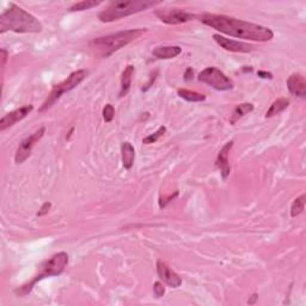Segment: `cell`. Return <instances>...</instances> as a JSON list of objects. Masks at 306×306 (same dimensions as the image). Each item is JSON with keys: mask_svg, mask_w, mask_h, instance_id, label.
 <instances>
[{"mask_svg": "<svg viewBox=\"0 0 306 306\" xmlns=\"http://www.w3.org/2000/svg\"><path fill=\"white\" fill-rule=\"evenodd\" d=\"M199 18L205 26L211 27L212 29L232 37L255 42H268L274 38V33L269 28L234 18V17L204 13V15L199 16Z\"/></svg>", "mask_w": 306, "mask_h": 306, "instance_id": "cell-1", "label": "cell"}, {"mask_svg": "<svg viewBox=\"0 0 306 306\" xmlns=\"http://www.w3.org/2000/svg\"><path fill=\"white\" fill-rule=\"evenodd\" d=\"M43 27L36 17L16 4H10L0 16V34L13 31L17 34H37Z\"/></svg>", "mask_w": 306, "mask_h": 306, "instance_id": "cell-2", "label": "cell"}, {"mask_svg": "<svg viewBox=\"0 0 306 306\" xmlns=\"http://www.w3.org/2000/svg\"><path fill=\"white\" fill-rule=\"evenodd\" d=\"M147 29H128L119 33L106 35V36L97 37L89 43V47L96 55L101 58H109L114 53L119 51L130 42L138 40L146 33Z\"/></svg>", "mask_w": 306, "mask_h": 306, "instance_id": "cell-3", "label": "cell"}, {"mask_svg": "<svg viewBox=\"0 0 306 306\" xmlns=\"http://www.w3.org/2000/svg\"><path fill=\"white\" fill-rule=\"evenodd\" d=\"M69 255L66 252H58V254L53 255L51 258L45 261L42 265L40 266V270H38L37 275L34 276V279L30 281V282H27L23 286H20L15 290L16 295L18 297H24V295L29 294L35 285H36L38 281L46 279V277H51V276H59L65 272L67 265H69Z\"/></svg>", "mask_w": 306, "mask_h": 306, "instance_id": "cell-4", "label": "cell"}, {"mask_svg": "<svg viewBox=\"0 0 306 306\" xmlns=\"http://www.w3.org/2000/svg\"><path fill=\"white\" fill-rule=\"evenodd\" d=\"M159 2H113L104 11L99 13L98 18L103 23H110L124 17L146 11L149 8L159 5Z\"/></svg>", "mask_w": 306, "mask_h": 306, "instance_id": "cell-5", "label": "cell"}, {"mask_svg": "<svg viewBox=\"0 0 306 306\" xmlns=\"http://www.w3.org/2000/svg\"><path fill=\"white\" fill-rule=\"evenodd\" d=\"M88 74H89V72L86 70L74 71V72L71 73L65 80L61 81V83L54 85L52 89L51 94H49L47 99L43 102V104L41 105V108L38 109V112L43 113V112H46V110H48L56 101H58L60 97H61L63 94L72 91L73 89H76L80 83H83V81L86 79Z\"/></svg>", "mask_w": 306, "mask_h": 306, "instance_id": "cell-6", "label": "cell"}, {"mask_svg": "<svg viewBox=\"0 0 306 306\" xmlns=\"http://www.w3.org/2000/svg\"><path fill=\"white\" fill-rule=\"evenodd\" d=\"M198 79L201 83H205L218 91L232 90L234 84L225 73L216 69V67H207L199 73Z\"/></svg>", "mask_w": 306, "mask_h": 306, "instance_id": "cell-7", "label": "cell"}, {"mask_svg": "<svg viewBox=\"0 0 306 306\" xmlns=\"http://www.w3.org/2000/svg\"><path fill=\"white\" fill-rule=\"evenodd\" d=\"M156 16L162 20L163 23L176 26V24H184L191 20L199 18L198 15L191 12H187L181 9H164L156 11Z\"/></svg>", "mask_w": 306, "mask_h": 306, "instance_id": "cell-8", "label": "cell"}, {"mask_svg": "<svg viewBox=\"0 0 306 306\" xmlns=\"http://www.w3.org/2000/svg\"><path fill=\"white\" fill-rule=\"evenodd\" d=\"M45 133H46V127L43 126V127L38 128L35 133H33L31 135H29V137L23 139V140L20 141L18 148H17V151H16V156H15L16 164H22V163L26 162L27 159L30 157L34 146L36 145L42 138H43Z\"/></svg>", "mask_w": 306, "mask_h": 306, "instance_id": "cell-9", "label": "cell"}, {"mask_svg": "<svg viewBox=\"0 0 306 306\" xmlns=\"http://www.w3.org/2000/svg\"><path fill=\"white\" fill-rule=\"evenodd\" d=\"M33 109L34 105L27 104L20 106L18 109L13 110L11 113L6 114V115L3 116L2 120H0V132H4L5 129H8V128L12 127L13 124H16L17 122H19V121L26 119V117L33 112Z\"/></svg>", "mask_w": 306, "mask_h": 306, "instance_id": "cell-10", "label": "cell"}, {"mask_svg": "<svg viewBox=\"0 0 306 306\" xmlns=\"http://www.w3.org/2000/svg\"><path fill=\"white\" fill-rule=\"evenodd\" d=\"M212 37H213V40H214L216 43L220 46V47L224 48L227 52L251 53L252 51H254V47H252L251 45L245 43V42L231 40V38H227L220 34H214Z\"/></svg>", "mask_w": 306, "mask_h": 306, "instance_id": "cell-11", "label": "cell"}, {"mask_svg": "<svg viewBox=\"0 0 306 306\" xmlns=\"http://www.w3.org/2000/svg\"><path fill=\"white\" fill-rule=\"evenodd\" d=\"M157 274L163 282L169 285L170 287L177 288L182 285V279L179 274H176L172 269H170L166 263L163 261L157 262Z\"/></svg>", "mask_w": 306, "mask_h": 306, "instance_id": "cell-12", "label": "cell"}, {"mask_svg": "<svg viewBox=\"0 0 306 306\" xmlns=\"http://www.w3.org/2000/svg\"><path fill=\"white\" fill-rule=\"evenodd\" d=\"M232 147H233V140L226 142V144L222 147V149L219 151L218 157H216V161H215V166L220 170V173H222L224 180H226L227 177L230 176V172H231L229 153Z\"/></svg>", "mask_w": 306, "mask_h": 306, "instance_id": "cell-13", "label": "cell"}, {"mask_svg": "<svg viewBox=\"0 0 306 306\" xmlns=\"http://www.w3.org/2000/svg\"><path fill=\"white\" fill-rule=\"evenodd\" d=\"M287 88L292 96L295 97L305 98L306 97V80L302 74L293 73L288 77L287 79Z\"/></svg>", "mask_w": 306, "mask_h": 306, "instance_id": "cell-14", "label": "cell"}, {"mask_svg": "<svg viewBox=\"0 0 306 306\" xmlns=\"http://www.w3.org/2000/svg\"><path fill=\"white\" fill-rule=\"evenodd\" d=\"M182 53V48L179 46H161L153 49L152 54L157 59H173Z\"/></svg>", "mask_w": 306, "mask_h": 306, "instance_id": "cell-15", "label": "cell"}, {"mask_svg": "<svg viewBox=\"0 0 306 306\" xmlns=\"http://www.w3.org/2000/svg\"><path fill=\"white\" fill-rule=\"evenodd\" d=\"M121 157H122V165L126 170H130L134 165L135 149L130 142H123L121 145Z\"/></svg>", "mask_w": 306, "mask_h": 306, "instance_id": "cell-16", "label": "cell"}, {"mask_svg": "<svg viewBox=\"0 0 306 306\" xmlns=\"http://www.w3.org/2000/svg\"><path fill=\"white\" fill-rule=\"evenodd\" d=\"M135 73V69L133 65H128L121 76V89H120V97H124L127 96L128 92L130 90L132 80H133V76Z\"/></svg>", "mask_w": 306, "mask_h": 306, "instance_id": "cell-17", "label": "cell"}, {"mask_svg": "<svg viewBox=\"0 0 306 306\" xmlns=\"http://www.w3.org/2000/svg\"><path fill=\"white\" fill-rule=\"evenodd\" d=\"M252 110H254V104H251V103H241V104H238L236 108H234L232 115H231L230 123L236 124L237 121H239L242 117L247 115V114L251 113Z\"/></svg>", "mask_w": 306, "mask_h": 306, "instance_id": "cell-18", "label": "cell"}, {"mask_svg": "<svg viewBox=\"0 0 306 306\" xmlns=\"http://www.w3.org/2000/svg\"><path fill=\"white\" fill-rule=\"evenodd\" d=\"M290 105V101L287 98H277L276 101L273 102V104L270 105V108L267 110L266 117L269 119V117H273L275 115H279L280 113H282L283 110H286Z\"/></svg>", "mask_w": 306, "mask_h": 306, "instance_id": "cell-19", "label": "cell"}, {"mask_svg": "<svg viewBox=\"0 0 306 306\" xmlns=\"http://www.w3.org/2000/svg\"><path fill=\"white\" fill-rule=\"evenodd\" d=\"M177 95H179L181 98H183L184 101L191 102V103L204 102L206 99L205 95L199 94V92H195V91L187 90V89H180V90L177 91Z\"/></svg>", "mask_w": 306, "mask_h": 306, "instance_id": "cell-20", "label": "cell"}, {"mask_svg": "<svg viewBox=\"0 0 306 306\" xmlns=\"http://www.w3.org/2000/svg\"><path fill=\"white\" fill-rule=\"evenodd\" d=\"M102 4V2H96V0H83V2L76 3L69 9L70 12H77V11H85V10H90L92 8H97Z\"/></svg>", "mask_w": 306, "mask_h": 306, "instance_id": "cell-21", "label": "cell"}, {"mask_svg": "<svg viewBox=\"0 0 306 306\" xmlns=\"http://www.w3.org/2000/svg\"><path fill=\"white\" fill-rule=\"evenodd\" d=\"M305 200H306V195L305 194H301L299 198L294 199V201L292 202V206H291V216H292V218H295V216H298L299 214H301V213L304 212Z\"/></svg>", "mask_w": 306, "mask_h": 306, "instance_id": "cell-22", "label": "cell"}, {"mask_svg": "<svg viewBox=\"0 0 306 306\" xmlns=\"http://www.w3.org/2000/svg\"><path fill=\"white\" fill-rule=\"evenodd\" d=\"M165 133H166V127L165 126H161L155 132V133L149 134L146 138L142 139V144H145V145L155 144V142H157L159 140V138H162Z\"/></svg>", "mask_w": 306, "mask_h": 306, "instance_id": "cell-23", "label": "cell"}, {"mask_svg": "<svg viewBox=\"0 0 306 306\" xmlns=\"http://www.w3.org/2000/svg\"><path fill=\"white\" fill-rule=\"evenodd\" d=\"M114 117H115V108L112 104H105L103 108V120L105 122H112Z\"/></svg>", "mask_w": 306, "mask_h": 306, "instance_id": "cell-24", "label": "cell"}, {"mask_svg": "<svg viewBox=\"0 0 306 306\" xmlns=\"http://www.w3.org/2000/svg\"><path fill=\"white\" fill-rule=\"evenodd\" d=\"M153 292H155L156 297L157 298L163 297L165 293V287L164 285H163V282H161V281H156V282L153 283Z\"/></svg>", "mask_w": 306, "mask_h": 306, "instance_id": "cell-25", "label": "cell"}, {"mask_svg": "<svg viewBox=\"0 0 306 306\" xmlns=\"http://www.w3.org/2000/svg\"><path fill=\"white\" fill-rule=\"evenodd\" d=\"M51 208H52V204H51V202H45V204L41 206V208L38 209L37 216H43L46 214H48V212L51 211Z\"/></svg>", "mask_w": 306, "mask_h": 306, "instance_id": "cell-26", "label": "cell"}, {"mask_svg": "<svg viewBox=\"0 0 306 306\" xmlns=\"http://www.w3.org/2000/svg\"><path fill=\"white\" fill-rule=\"evenodd\" d=\"M183 79L186 81H191L194 79V70L191 67H188L183 74Z\"/></svg>", "mask_w": 306, "mask_h": 306, "instance_id": "cell-27", "label": "cell"}, {"mask_svg": "<svg viewBox=\"0 0 306 306\" xmlns=\"http://www.w3.org/2000/svg\"><path fill=\"white\" fill-rule=\"evenodd\" d=\"M257 76L259 78H263V79H272L273 78V74L269 72H266V71H258Z\"/></svg>", "mask_w": 306, "mask_h": 306, "instance_id": "cell-28", "label": "cell"}, {"mask_svg": "<svg viewBox=\"0 0 306 306\" xmlns=\"http://www.w3.org/2000/svg\"><path fill=\"white\" fill-rule=\"evenodd\" d=\"M2 55H3V67H5L6 61H8V52L5 49H2Z\"/></svg>", "mask_w": 306, "mask_h": 306, "instance_id": "cell-29", "label": "cell"}, {"mask_svg": "<svg viewBox=\"0 0 306 306\" xmlns=\"http://www.w3.org/2000/svg\"><path fill=\"white\" fill-rule=\"evenodd\" d=\"M257 298H258V294H257V293H254V294L251 295V299H250V300H249L248 302H249V304H250V305L255 304L256 300H257Z\"/></svg>", "mask_w": 306, "mask_h": 306, "instance_id": "cell-30", "label": "cell"}]
</instances>
